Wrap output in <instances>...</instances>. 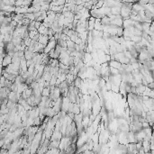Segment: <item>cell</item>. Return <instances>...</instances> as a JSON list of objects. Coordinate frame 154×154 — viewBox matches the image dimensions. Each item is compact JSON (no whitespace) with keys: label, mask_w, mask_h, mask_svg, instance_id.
<instances>
[{"label":"cell","mask_w":154,"mask_h":154,"mask_svg":"<svg viewBox=\"0 0 154 154\" xmlns=\"http://www.w3.org/2000/svg\"><path fill=\"white\" fill-rule=\"evenodd\" d=\"M73 85L75 86L76 88H81V86H82V79L80 77H76L75 80L73 82Z\"/></svg>","instance_id":"3957f363"},{"label":"cell","mask_w":154,"mask_h":154,"mask_svg":"<svg viewBox=\"0 0 154 154\" xmlns=\"http://www.w3.org/2000/svg\"><path fill=\"white\" fill-rule=\"evenodd\" d=\"M11 63H12V57L7 54L3 59V60H2V65H3L4 68H6L7 66H9Z\"/></svg>","instance_id":"6da1fadb"},{"label":"cell","mask_w":154,"mask_h":154,"mask_svg":"<svg viewBox=\"0 0 154 154\" xmlns=\"http://www.w3.org/2000/svg\"><path fill=\"white\" fill-rule=\"evenodd\" d=\"M32 38H30L29 36L26 37L25 39H23V42H24V43H25V45L26 46H30V44H31V43H32Z\"/></svg>","instance_id":"ba28073f"},{"label":"cell","mask_w":154,"mask_h":154,"mask_svg":"<svg viewBox=\"0 0 154 154\" xmlns=\"http://www.w3.org/2000/svg\"><path fill=\"white\" fill-rule=\"evenodd\" d=\"M42 13H43L42 11H38V12H35V13H33V14H34V16H35V20H36L38 17H40L41 15H42Z\"/></svg>","instance_id":"9c48e42d"},{"label":"cell","mask_w":154,"mask_h":154,"mask_svg":"<svg viewBox=\"0 0 154 154\" xmlns=\"http://www.w3.org/2000/svg\"><path fill=\"white\" fill-rule=\"evenodd\" d=\"M28 27V31H33V30H37L35 27V21H31V23L27 25Z\"/></svg>","instance_id":"277c9868"},{"label":"cell","mask_w":154,"mask_h":154,"mask_svg":"<svg viewBox=\"0 0 154 154\" xmlns=\"http://www.w3.org/2000/svg\"><path fill=\"white\" fill-rule=\"evenodd\" d=\"M122 63L119 61V60H115V59H113V60H110L109 61V66L112 67V68H115V69H120Z\"/></svg>","instance_id":"7a4b0ae2"},{"label":"cell","mask_w":154,"mask_h":154,"mask_svg":"<svg viewBox=\"0 0 154 154\" xmlns=\"http://www.w3.org/2000/svg\"><path fill=\"white\" fill-rule=\"evenodd\" d=\"M24 17L29 18L31 21H35V16H34V14L33 13H27L24 15Z\"/></svg>","instance_id":"5b68a950"},{"label":"cell","mask_w":154,"mask_h":154,"mask_svg":"<svg viewBox=\"0 0 154 154\" xmlns=\"http://www.w3.org/2000/svg\"><path fill=\"white\" fill-rule=\"evenodd\" d=\"M67 44H68V48H75V45H76V43L70 39L67 41Z\"/></svg>","instance_id":"52a82bcc"},{"label":"cell","mask_w":154,"mask_h":154,"mask_svg":"<svg viewBox=\"0 0 154 154\" xmlns=\"http://www.w3.org/2000/svg\"><path fill=\"white\" fill-rule=\"evenodd\" d=\"M38 33H39V32H38V30L29 31V37H30V38H32V39H33V38H34V36H35V35H36Z\"/></svg>","instance_id":"8992f818"}]
</instances>
